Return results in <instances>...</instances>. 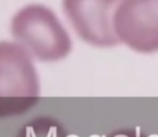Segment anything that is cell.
Masks as SVG:
<instances>
[{
    "label": "cell",
    "instance_id": "1",
    "mask_svg": "<svg viewBox=\"0 0 158 137\" xmlns=\"http://www.w3.org/2000/svg\"><path fill=\"white\" fill-rule=\"evenodd\" d=\"M13 38L37 61L52 63L65 58L72 40L57 16L42 5H28L13 16Z\"/></svg>",
    "mask_w": 158,
    "mask_h": 137
},
{
    "label": "cell",
    "instance_id": "5",
    "mask_svg": "<svg viewBox=\"0 0 158 137\" xmlns=\"http://www.w3.org/2000/svg\"><path fill=\"white\" fill-rule=\"evenodd\" d=\"M16 137H73L57 119L49 115L34 118L22 126Z\"/></svg>",
    "mask_w": 158,
    "mask_h": 137
},
{
    "label": "cell",
    "instance_id": "6",
    "mask_svg": "<svg viewBox=\"0 0 158 137\" xmlns=\"http://www.w3.org/2000/svg\"><path fill=\"white\" fill-rule=\"evenodd\" d=\"M106 137H157L153 135L145 134L140 128H121V130L114 131L113 133H110Z\"/></svg>",
    "mask_w": 158,
    "mask_h": 137
},
{
    "label": "cell",
    "instance_id": "2",
    "mask_svg": "<svg viewBox=\"0 0 158 137\" xmlns=\"http://www.w3.org/2000/svg\"><path fill=\"white\" fill-rule=\"evenodd\" d=\"M39 77L22 46L0 41V118L21 115L37 104Z\"/></svg>",
    "mask_w": 158,
    "mask_h": 137
},
{
    "label": "cell",
    "instance_id": "3",
    "mask_svg": "<svg viewBox=\"0 0 158 137\" xmlns=\"http://www.w3.org/2000/svg\"><path fill=\"white\" fill-rule=\"evenodd\" d=\"M123 0H63V10L75 33L98 48L120 43L114 29V15Z\"/></svg>",
    "mask_w": 158,
    "mask_h": 137
},
{
    "label": "cell",
    "instance_id": "4",
    "mask_svg": "<svg viewBox=\"0 0 158 137\" xmlns=\"http://www.w3.org/2000/svg\"><path fill=\"white\" fill-rule=\"evenodd\" d=\"M114 29L131 50L158 52V0H123L115 12Z\"/></svg>",
    "mask_w": 158,
    "mask_h": 137
}]
</instances>
